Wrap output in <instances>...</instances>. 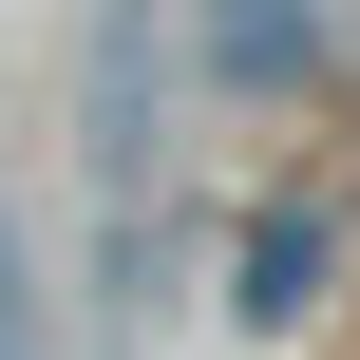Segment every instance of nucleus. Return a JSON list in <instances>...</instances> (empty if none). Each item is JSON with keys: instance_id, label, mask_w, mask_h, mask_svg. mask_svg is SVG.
<instances>
[{"instance_id": "nucleus-2", "label": "nucleus", "mask_w": 360, "mask_h": 360, "mask_svg": "<svg viewBox=\"0 0 360 360\" xmlns=\"http://www.w3.org/2000/svg\"><path fill=\"white\" fill-rule=\"evenodd\" d=\"M323 266H342V247H323V209H266V228H247V266H228V323H247V342H285V323L323 304Z\"/></svg>"}, {"instance_id": "nucleus-4", "label": "nucleus", "mask_w": 360, "mask_h": 360, "mask_svg": "<svg viewBox=\"0 0 360 360\" xmlns=\"http://www.w3.org/2000/svg\"><path fill=\"white\" fill-rule=\"evenodd\" d=\"M0 360H38V266H19V228H0Z\"/></svg>"}, {"instance_id": "nucleus-3", "label": "nucleus", "mask_w": 360, "mask_h": 360, "mask_svg": "<svg viewBox=\"0 0 360 360\" xmlns=\"http://www.w3.org/2000/svg\"><path fill=\"white\" fill-rule=\"evenodd\" d=\"M209 76L228 95H304L323 76V0H209Z\"/></svg>"}, {"instance_id": "nucleus-1", "label": "nucleus", "mask_w": 360, "mask_h": 360, "mask_svg": "<svg viewBox=\"0 0 360 360\" xmlns=\"http://www.w3.org/2000/svg\"><path fill=\"white\" fill-rule=\"evenodd\" d=\"M152 0H114L95 19V190H114V228H133V171H152Z\"/></svg>"}]
</instances>
